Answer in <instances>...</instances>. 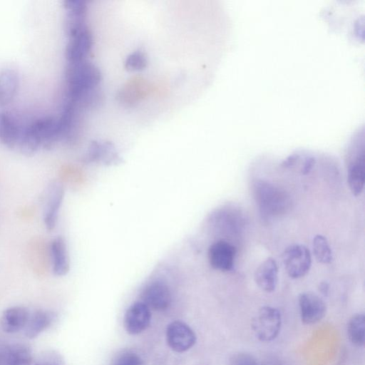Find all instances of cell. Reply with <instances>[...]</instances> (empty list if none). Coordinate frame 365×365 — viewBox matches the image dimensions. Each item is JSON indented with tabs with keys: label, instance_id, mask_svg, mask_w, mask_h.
<instances>
[{
	"label": "cell",
	"instance_id": "8",
	"mask_svg": "<svg viewBox=\"0 0 365 365\" xmlns=\"http://www.w3.org/2000/svg\"><path fill=\"white\" fill-rule=\"evenodd\" d=\"M236 256V249L233 245L225 240H218L212 243L208 250V259L210 266L221 272L232 269Z\"/></svg>",
	"mask_w": 365,
	"mask_h": 365
},
{
	"label": "cell",
	"instance_id": "17",
	"mask_svg": "<svg viewBox=\"0 0 365 365\" xmlns=\"http://www.w3.org/2000/svg\"><path fill=\"white\" fill-rule=\"evenodd\" d=\"M19 86L18 73L14 69H4L0 71V106L11 103Z\"/></svg>",
	"mask_w": 365,
	"mask_h": 365
},
{
	"label": "cell",
	"instance_id": "15",
	"mask_svg": "<svg viewBox=\"0 0 365 365\" xmlns=\"http://www.w3.org/2000/svg\"><path fill=\"white\" fill-rule=\"evenodd\" d=\"M52 270L56 276H64L70 269V261L66 243L62 237H56L50 245Z\"/></svg>",
	"mask_w": 365,
	"mask_h": 365
},
{
	"label": "cell",
	"instance_id": "18",
	"mask_svg": "<svg viewBox=\"0 0 365 365\" xmlns=\"http://www.w3.org/2000/svg\"><path fill=\"white\" fill-rule=\"evenodd\" d=\"M4 365H31L33 354L29 346L24 344H13L3 351Z\"/></svg>",
	"mask_w": 365,
	"mask_h": 365
},
{
	"label": "cell",
	"instance_id": "19",
	"mask_svg": "<svg viewBox=\"0 0 365 365\" xmlns=\"http://www.w3.org/2000/svg\"><path fill=\"white\" fill-rule=\"evenodd\" d=\"M349 341L356 346H363L365 342V316L362 313L353 315L347 324Z\"/></svg>",
	"mask_w": 365,
	"mask_h": 365
},
{
	"label": "cell",
	"instance_id": "4",
	"mask_svg": "<svg viewBox=\"0 0 365 365\" xmlns=\"http://www.w3.org/2000/svg\"><path fill=\"white\" fill-rule=\"evenodd\" d=\"M252 329L255 336L261 341L274 340L279 334L282 326V315L275 307L264 306L253 317Z\"/></svg>",
	"mask_w": 365,
	"mask_h": 365
},
{
	"label": "cell",
	"instance_id": "2",
	"mask_svg": "<svg viewBox=\"0 0 365 365\" xmlns=\"http://www.w3.org/2000/svg\"><path fill=\"white\" fill-rule=\"evenodd\" d=\"M252 193L261 217L265 221L284 215L290 208L291 199L287 192L269 181L255 180Z\"/></svg>",
	"mask_w": 365,
	"mask_h": 365
},
{
	"label": "cell",
	"instance_id": "21",
	"mask_svg": "<svg viewBox=\"0 0 365 365\" xmlns=\"http://www.w3.org/2000/svg\"><path fill=\"white\" fill-rule=\"evenodd\" d=\"M228 365H258L256 359L251 354L245 352H239L233 354L229 360Z\"/></svg>",
	"mask_w": 365,
	"mask_h": 365
},
{
	"label": "cell",
	"instance_id": "7",
	"mask_svg": "<svg viewBox=\"0 0 365 365\" xmlns=\"http://www.w3.org/2000/svg\"><path fill=\"white\" fill-rule=\"evenodd\" d=\"M298 304L302 322L305 324H316L326 314L325 302L313 292L301 293L298 297Z\"/></svg>",
	"mask_w": 365,
	"mask_h": 365
},
{
	"label": "cell",
	"instance_id": "24",
	"mask_svg": "<svg viewBox=\"0 0 365 365\" xmlns=\"http://www.w3.org/2000/svg\"><path fill=\"white\" fill-rule=\"evenodd\" d=\"M319 290L324 295H327L329 292V285L327 282H322L319 285Z\"/></svg>",
	"mask_w": 365,
	"mask_h": 365
},
{
	"label": "cell",
	"instance_id": "13",
	"mask_svg": "<svg viewBox=\"0 0 365 365\" xmlns=\"http://www.w3.org/2000/svg\"><path fill=\"white\" fill-rule=\"evenodd\" d=\"M30 314L29 310L21 306H14L5 309L1 317V327L6 333L19 331L26 326Z\"/></svg>",
	"mask_w": 365,
	"mask_h": 365
},
{
	"label": "cell",
	"instance_id": "23",
	"mask_svg": "<svg viewBox=\"0 0 365 365\" xmlns=\"http://www.w3.org/2000/svg\"><path fill=\"white\" fill-rule=\"evenodd\" d=\"M34 365H63L56 356H47L46 358L40 359Z\"/></svg>",
	"mask_w": 365,
	"mask_h": 365
},
{
	"label": "cell",
	"instance_id": "14",
	"mask_svg": "<svg viewBox=\"0 0 365 365\" xmlns=\"http://www.w3.org/2000/svg\"><path fill=\"white\" fill-rule=\"evenodd\" d=\"M63 195V188L58 184L53 185L49 190L43 211V222L48 230L56 227Z\"/></svg>",
	"mask_w": 365,
	"mask_h": 365
},
{
	"label": "cell",
	"instance_id": "3",
	"mask_svg": "<svg viewBox=\"0 0 365 365\" xmlns=\"http://www.w3.org/2000/svg\"><path fill=\"white\" fill-rule=\"evenodd\" d=\"M348 153L347 182L351 193L358 196L363 192L365 183L364 137H359V132L354 137Z\"/></svg>",
	"mask_w": 365,
	"mask_h": 365
},
{
	"label": "cell",
	"instance_id": "20",
	"mask_svg": "<svg viewBox=\"0 0 365 365\" xmlns=\"http://www.w3.org/2000/svg\"><path fill=\"white\" fill-rule=\"evenodd\" d=\"M313 253L318 262L329 264L333 260V253L326 237L317 235L312 240Z\"/></svg>",
	"mask_w": 365,
	"mask_h": 365
},
{
	"label": "cell",
	"instance_id": "10",
	"mask_svg": "<svg viewBox=\"0 0 365 365\" xmlns=\"http://www.w3.org/2000/svg\"><path fill=\"white\" fill-rule=\"evenodd\" d=\"M142 299L150 309L163 311L170 305L172 296L169 287L165 283L157 281L145 287Z\"/></svg>",
	"mask_w": 365,
	"mask_h": 365
},
{
	"label": "cell",
	"instance_id": "5",
	"mask_svg": "<svg viewBox=\"0 0 365 365\" xmlns=\"http://www.w3.org/2000/svg\"><path fill=\"white\" fill-rule=\"evenodd\" d=\"M284 267L289 277L299 279L305 276L312 266V255L304 245L293 244L282 254Z\"/></svg>",
	"mask_w": 365,
	"mask_h": 365
},
{
	"label": "cell",
	"instance_id": "6",
	"mask_svg": "<svg viewBox=\"0 0 365 365\" xmlns=\"http://www.w3.org/2000/svg\"><path fill=\"white\" fill-rule=\"evenodd\" d=\"M166 340L172 350L182 353L194 346L196 335L187 324L181 321H174L167 327Z\"/></svg>",
	"mask_w": 365,
	"mask_h": 365
},
{
	"label": "cell",
	"instance_id": "22",
	"mask_svg": "<svg viewBox=\"0 0 365 365\" xmlns=\"http://www.w3.org/2000/svg\"><path fill=\"white\" fill-rule=\"evenodd\" d=\"M114 365H143V362L136 354L126 352L116 359Z\"/></svg>",
	"mask_w": 365,
	"mask_h": 365
},
{
	"label": "cell",
	"instance_id": "25",
	"mask_svg": "<svg viewBox=\"0 0 365 365\" xmlns=\"http://www.w3.org/2000/svg\"><path fill=\"white\" fill-rule=\"evenodd\" d=\"M1 365V364H0Z\"/></svg>",
	"mask_w": 365,
	"mask_h": 365
},
{
	"label": "cell",
	"instance_id": "11",
	"mask_svg": "<svg viewBox=\"0 0 365 365\" xmlns=\"http://www.w3.org/2000/svg\"><path fill=\"white\" fill-rule=\"evenodd\" d=\"M278 274L276 260L272 257H268L256 269L254 279L262 290L266 292H272L277 286Z\"/></svg>",
	"mask_w": 365,
	"mask_h": 365
},
{
	"label": "cell",
	"instance_id": "1",
	"mask_svg": "<svg viewBox=\"0 0 365 365\" xmlns=\"http://www.w3.org/2000/svg\"><path fill=\"white\" fill-rule=\"evenodd\" d=\"M79 100L93 125L119 140L195 100L226 41L208 1H85Z\"/></svg>",
	"mask_w": 365,
	"mask_h": 365
},
{
	"label": "cell",
	"instance_id": "16",
	"mask_svg": "<svg viewBox=\"0 0 365 365\" xmlns=\"http://www.w3.org/2000/svg\"><path fill=\"white\" fill-rule=\"evenodd\" d=\"M56 320V314L51 311L39 309L30 315L25 327V335L34 339L49 328Z\"/></svg>",
	"mask_w": 365,
	"mask_h": 365
},
{
	"label": "cell",
	"instance_id": "12",
	"mask_svg": "<svg viewBox=\"0 0 365 365\" xmlns=\"http://www.w3.org/2000/svg\"><path fill=\"white\" fill-rule=\"evenodd\" d=\"M24 129L8 112L0 113V141L9 148L18 147Z\"/></svg>",
	"mask_w": 365,
	"mask_h": 365
},
{
	"label": "cell",
	"instance_id": "9",
	"mask_svg": "<svg viewBox=\"0 0 365 365\" xmlns=\"http://www.w3.org/2000/svg\"><path fill=\"white\" fill-rule=\"evenodd\" d=\"M150 320V308L143 302H136L133 303L125 312V329L129 334L136 335L148 327Z\"/></svg>",
	"mask_w": 365,
	"mask_h": 365
}]
</instances>
